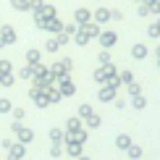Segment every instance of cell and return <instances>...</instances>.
Instances as JSON below:
<instances>
[{"mask_svg":"<svg viewBox=\"0 0 160 160\" xmlns=\"http://www.w3.org/2000/svg\"><path fill=\"white\" fill-rule=\"evenodd\" d=\"M13 8H26V0H11Z\"/></svg>","mask_w":160,"mask_h":160,"instance_id":"cell-1","label":"cell"}]
</instances>
